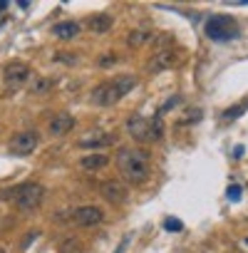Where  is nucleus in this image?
Wrapping results in <instances>:
<instances>
[{
	"label": "nucleus",
	"mask_w": 248,
	"mask_h": 253,
	"mask_svg": "<svg viewBox=\"0 0 248 253\" xmlns=\"http://www.w3.org/2000/svg\"><path fill=\"white\" fill-rule=\"evenodd\" d=\"M117 169L122 174V179L132 184V186H139L149 179V152L144 149H129L124 147L119 149L117 154Z\"/></svg>",
	"instance_id": "f257e3e1"
},
{
	"label": "nucleus",
	"mask_w": 248,
	"mask_h": 253,
	"mask_svg": "<svg viewBox=\"0 0 248 253\" xmlns=\"http://www.w3.org/2000/svg\"><path fill=\"white\" fill-rule=\"evenodd\" d=\"M134 87H137V77H134V75H119V77H114V80H109V82L97 84V87L92 89L89 99H92L94 104H99V107H112V104H117L119 99L127 97Z\"/></svg>",
	"instance_id": "f03ea898"
},
{
	"label": "nucleus",
	"mask_w": 248,
	"mask_h": 253,
	"mask_svg": "<svg viewBox=\"0 0 248 253\" xmlns=\"http://www.w3.org/2000/svg\"><path fill=\"white\" fill-rule=\"evenodd\" d=\"M127 129H129V134H132L139 144H149V142H159V139H162L164 124H162L159 114H154V117L134 114V117L127 122Z\"/></svg>",
	"instance_id": "7ed1b4c3"
},
{
	"label": "nucleus",
	"mask_w": 248,
	"mask_h": 253,
	"mask_svg": "<svg viewBox=\"0 0 248 253\" xmlns=\"http://www.w3.org/2000/svg\"><path fill=\"white\" fill-rule=\"evenodd\" d=\"M204 30H206V38L213 40V42H228V40H233L238 35V25L228 15H211L206 20Z\"/></svg>",
	"instance_id": "20e7f679"
},
{
	"label": "nucleus",
	"mask_w": 248,
	"mask_h": 253,
	"mask_svg": "<svg viewBox=\"0 0 248 253\" xmlns=\"http://www.w3.org/2000/svg\"><path fill=\"white\" fill-rule=\"evenodd\" d=\"M13 201L20 211H35L45 201V186L35 184V181H28V184L13 189Z\"/></svg>",
	"instance_id": "39448f33"
},
{
	"label": "nucleus",
	"mask_w": 248,
	"mask_h": 253,
	"mask_svg": "<svg viewBox=\"0 0 248 253\" xmlns=\"http://www.w3.org/2000/svg\"><path fill=\"white\" fill-rule=\"evenodd\" d=\"M38 144H40V134H38L35 129H28V132H18V134L10 139L8 149H10V154H15V157H30V154L38 149Z\"/></svg>",
	"instance_id": "423d86ee"
},
{
	"label": "nucleus",
	"mask_w": 248,
	"mask_h": 253,
	"mask_svg": "<svg viewBox=\"0 0 248 253\" xmlns=\"http://www.w3.org/2000/svg\"><path fill=\"white\" fill-rule=\"evenodd\" d=\"M3 77H5V87L8 89H20V87H25L33 80V72H30V67L25 62H10L5 67Z\"/></svg>",
	"instance_id": "0eeeda50"
},
{
	"label": "nucleus",
	"mask_w": 248,
	"mask_h": 253,
	"mask_svg": "<svg viewBox=\"0 0 248 253\" xmlns=\"http://www.w3.org/2000/svg\"><path fill=\"white\" fill-rule=\"evenodd\" d=\"M72 218H75L77 226L92 228V226H97V223L104 221V211H102L99 206H80V209L72 213Z\"/></svg>",
	"instance_id": "6e6552de"
},
{
	"label": "nucleus",
	"mask_w": 248,
	"mask_h": 253,
	"mask_svg": "<svg viewBox=\"0 0 248 253\" xmlns=\"http://www.w3.org/2000/svg\"><path fill=\"white\" fill-rule=\"evenodd\" d=\"M99 194H102V199L104 201H109V204H114V206H119V204H124L127 201V186L124 184H119V181H104L102 186H99Z\"/></svg>",
	"instance_id": "1a4fd4ad"
},
{
	"label": "nucleus",
	"mask_w": 248,
	"mask_h": 253,
	"mask_svg": "<svg viewBox=\"0 0 248 253\" xmlns=\"http://www.w3.org/2000/svg\"><path fill=\"white\" fill-rule=\"evenodd\" d=\"M75 126V117L70 112H60L50 119V134L52 137H62V134H70V129Z\"/></svg>",
	"instance_id": "9d476101"
},
{
	"label": "nucleus",
	"mask_w": 248,
	"mask_h": 253,
	"mask_svg": "<svg viewBox=\"0 0 248 253\" xmlns=\"http://www.w3.org/2000/svg\"><path fill=\"white\" fill-rule=\"evenodd\" d=\"M114 144V134H104V132H94L92 137L80 139L82 149H99V147H112Z\"/></svg>",
	"instance_id": "9b49d317"
},
{
	"label": "nucleus",
	"mask_w": 248,
	"mask_h": 253,
	"mask_svg": "<svg viewBox=\"0 0 248 253\" xmlns=\"http://www.w3.org/2000/svg\"><path fill=\"white\" fill-rule=\"evenodd\" d=\"M174 60H176V55H174L171 50H159V52L152 57V62H149V72H162V70H166L169 65H174Z\"/></svg>",
	"instance_id": "f8f14e48"
},
{
	"label": "nucleus",
	"mask_w": 248,
	"mask_h": 253,
	"mask_svg": "<svg viewBox=\"0 0 248 253\" xmlns=\"http://www.w3.org/2000/svg\"><path fill=\"white\" fill-rule=\"evenodd\" d=\"M52 35H55V38H60V40H75V38L80 35V25H77V23H72V20L57 23V25L52 28Z\"/></svg>",
	"instance_id": "ddd939ff"
},
{
	"label": "nucleus",
	"mask_w": 248,
	"mask_h": 253,
	"mask_svg": "<svg viewBox=\"0 0 248 253\" xmlns=\"http://www.w3.org/2000/svg\"><path fill=\"white\" fill-rule=\"evenodd\" d=\"M112 15H107V13H97V15H92L89 18V30L92 33H97V35H102V33H109V28H112Z\"/></svg>",
	"instance_id": "4468645a"
},
{
	"label": "nucleus",
	"mask_w": 248,
	"mask_h": 253,
	"mask_svg": "<svg viewBox=\"0 0 248 253\" xmlns=\"http://www.w3.org/2000/svg\"><path fill=\"white\" fill-rule=\"evenodd\" d=\"M107 164H109V157L107 154H84L80 159V167L87 169V171H97V169H102Z\"/></svg>",
	"instance_id": "2eb2a0df"
},
{
	"label": "nucleus",
	"mask_w": 248,
	"mask_h": 253,
	"mask_svg": "<svg viewBox=\"0 0 248 253\" xmlns=\"http://www.w3.org/2000/svg\"><path fill=\"white\" fill-rule=\"evenodd\" d=\"M52 89V80H47V77H33L30 80V92L33 94H47Z\"/></svg>",
	"instance_id": "dca6fc26"
},
{
	"label": "nucleus",
	"mask_w": 248,
	"mask_h": 253,
	"mask_svg": "<svg viewBox=\"0 0 248 253\" xmlns=\"http://www.w3.org/2000/svg\"><path fill=\"white\" fill-rule=\"evenodd\" d=\"M147 40H152V35H149L147 30H134V33L127 35V45H132V47H139V45L147 42Z\"/></svg>",
	"instance_id": "f3484780"
},
{
	"label": "nucleus",
	"mask_w": 248,
	"mask_h": 253,
	"mask_svg": "<svg viewBox=\"0 0 248 253\" xmlns=\"http://www.w3.org/2000/svg\"><path fill=\"white\" fill-rule=\"evenodd\" d=\"M246 107H248V102H238L236 107H231V109H226V112H223V119H226V122H233V119H238V117L246 112Z\"/></svg>",
	"instance_id": "a211bd4d"
},
{
	"label": "nucleus",
	"mask_w": 248,
	"mask_h": 253,
	"mask_svg": "<svg viewBox=\"0 0 248 253\" xmlns=\"http://www.w3.org/2000/svg\"><path fill=\"white\" fill-rule=\"evenodd\" d=\"M55 60H57V62H67V65H75V62H77V57H75L72 52H57Z\"/></svg>",
	"instance_id": "6ab92c4d"
},
{
	"label": "nucleus",
	"mask_w": 248,
	"mask_h": 253,
	"mask_svg": "<svg viewBox=\"0 0 248 253\" xmlns=\"http://www.w3.org/2000/svg\"><path fill=\"white\" fill-rule=\"evenodd\" d=\"M164 228H166V231H181L184 223H181L179 218H166V221H164Z\"/></svg>",
	"instance_id": "aec40b11"
},
{
	"label": "nucleus",
	"mask_w": 248,
	"mask_h": 253,
	"mask_svg": "<svg viewBox=\"0 0 248 253\" xmlns=\"http://www.w3.org/2000/svg\"><path fill=\"white\" fill-rule=\"evenodd\" d=\"M114 62H117V55H114V52H107V55L99 57V67H109V65H114Z\"/></svg>",
	"instance_id": "412c9836"
},
{
	"label": "nucleus",
	"mask_w": 248,
	"mask_h": 253,
	"mask_svg": "<svg viewBox=\"0 0 248 253\" xmlns=\"http://www.w3.org/2000/svg\"><path fill=\"white\" fill-rule=\"evenodd\" d=\"M228 199L231 201H238L241 199V186H228Z\"/></svg>",
	"instance_id": "4be33fe9"
},
{
	"label": "nucleus",
	"mask_w": 248,
	"mask_h": 253,
	"mask_svg": "<svg viewBox=\"0 0 248 253\" xmlns=\"http://www.w3.org/2000/svg\"><path fill=\"white\" fill-rule=\"evenodd\" d=\"M246 246H248V238H246Z\"/></svg>",
	"instance_id": "5701e85b"
},
{
	"label": "nucleus",
	"mask_w": 248,
	"mask_h": 253,
	"mask_svg": "<svg viewBox=\"0 0 248 253\" xmlns=\"http://www.w3.org/2000/svg\"><path fill=\"white\" fill-rule=\"evenodd\" d=\"M0 253H3V248H0Z\"/></svg>",
	"instance_id": "b1692460"
}]
</instances>
